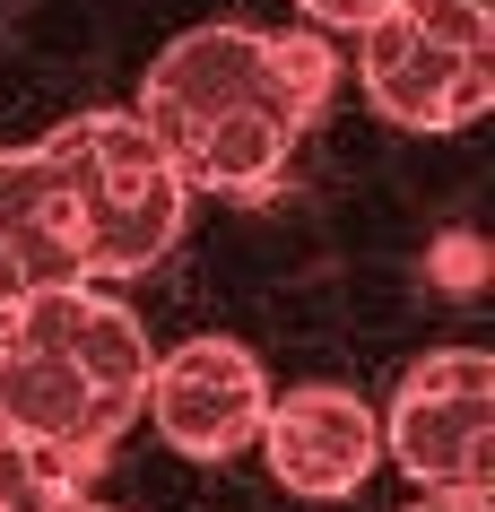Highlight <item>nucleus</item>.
Instances as JSON below:
<instances>
[{
  "instance_id": "obj_7",
  "label": "nucleus",
  "mask_w": 495,
  "mask_h": 512,
  "mask_svg": "<svg viewBox=\"0 0 495 512\" xmlns=\"http://www.w3.org/2000/svg\"><path fill=\"white\" fill-rule=\"evenodd\" d=\"M0 434H18L27 452L61 460V469L87 486L131 426H113L105 400L87 391V374H79L61 348L27 339L18 322H0Z\"/></svg>"
},
{
  "instance_id": "obj_9",
  "label": "nucleus",
  "mask_w": 495,
  "mask_h": 512,
  "mask_svg": "<svg viewBox=\"0 0 495 512\" xmlns=\"http://www.w3.org/2000/svg\"><path fill=\"white\" fill-rule=\"evenodd\" d=\"M44 495H87L61 460H44V452H27L18 434H0V512H27V504H44Z\"/></svg>"
},
{
  "instance_id": "obj_12",
  "label": "nucleus",
  "mask_w": 495,
  "mask_h": 512,
  "mask_svg": "<svg viewBox=\"0 0 495 512\" xmlns=\"http://www.w3.org/2000/svg\"><path fill=\"white\" fill-rule=\"evenodd\" d=\"M27 512H113V504H96V495H44V504H27Z\"/></svg>"
},
{
  "instance_id": "obj_5",
  "label": "nucleus",
  "mask_w": 495,
  "mask_h": 512,
  "mask_svg": "<svg viewBox=\"0 0 495 512\" xmlns=\"http://www.w3.org/2000/svg\"><path fill=\"white\" fill-rule=\"evenodd\" d=\"M252 452L270 460V478L287 495L339 504L383 469V417L348 382H287V391H270V417H261Z\"/></svg>"
},
{
  "instance_id": "obj_8",
  "label": "nucleus",
  "mask_w": 495,
  "mask_h": 512,
  "mask_svg": "<svg viewBox=\"0 0 495 512\" xmlns=\"http://www.w3.org/2000/svg\"><path fill=\"white\" fill-rule=\"evenodd\" d=\"M287 157H296V131L270 122V113H218V122H200L192 139L165 148L174 183L183 191H218V200H261V191H278Z\"/></svg>"
},
{
  "instance_id": "obj_4",
  "label": "nucleus",
  "mask_w": 495,
  "mask_h": 512,
  "mask_svg": "<svg viewBox=\"0 0 495 512\" xmlns=\"http://www.w3.org/2000/svg\"><path fill=\"white\" fill-rule=\"evenodd\" d=\"M139 417L165 434V452L183 460H235L261 443V417H270V374L244 339H218L200 330L183 348H165L148 365V400Z\"/></svg>"
},
{
  "instance_id": "obj_10",
  "label": "nucleus",
  "mask_w": 495,
  "mask_h": 512,
  "mask_svg": "<svg viewBox=\"0 0 495 512\" xmlns=\"http://www.w3.org/2000/svg\"><path fill=\"white\" fill-rule=\"evenodd\" d=\"M296 9H304V27H313V35H365L374 18H391L400 0H296Z\"/></svg>"
},
{
  "instance_id": "obj_1",
  "label": "nucleus",
  "mask_w": 495,
  "mask_h": 512,
  "mask_svg": "<svg viewBox=\"0 0 495 512\" xmlns=\"http://www.w3.org/2000/svg\"><path fill=\"white\" fill-rule=\"evenodd\" d=\"M330 87H339V53H330V35H313V27H296V35L183 27L157 61H148L131 122L157 139V157L174 139H192L200 122H218V113H270V122H287V131L304 139V122L330 105Z\"/></svg>"
},
{
  "instance_id": "obj_2",
  "label": "nucleus",
  "mask_w": 495,
  "mask_h": 512,
  "mask_svg": "<svg viewBox=\"0 0 495 512\" xmlns=\"http://www.w3.org/2000/svg\"><path fill=\"white\" fill-rule=\"evenodd\" d=\"M44 148L70 174V217H79V287H113V278L157 270L183 243V209L192 191L174 183V165L157 157V139L131 113H79L44 131Z\"/></svg>"
},
{
  "instance_id": "obj_6",
  "label": "nucleus",
  "mask_w": 495,
  "mask_h": 512,
  "mask_svg": "<svg viewBox=\"0 0 495 512\" xmlns=\"http://www.w3.org/2000/svg\"><path fill=\"white\" fill-rule=\"evenodd\" d=\"M357 87L400 131H469L495 105V53H452L391 9L357 35Z\"/></svg>"
},
{
  "instance_id": "obj_3",
  "label": "nucleus",
  "mask_w": 495,
  "mask_h": 512,
  "mask_svg": "<svg viewBox=\"0 0 495 512\" xmlns=\"http://www.w3.org/2000/svg\"><path fill=\"white\" fill-rule=\"evenodd\" d=\"M383 460L409 469L417 495H495V356H417L383 408Z\"/></svg>"
},
{
  "instance_id": "obj_11",
  "label": "nucleus",
  "mask_w": 495,
  "mask_h": 512,
  "mask_svg": "<svg viewBox=\"0 0 495 512\" xmlns=\"http://www.w3.org/2000/svg\"><path fill=\"white\" fill-rule=\"evenodd\" d=\"M9 304H27V270H18V252H9V235H0V313Z\"/></svg>"
}]
</instances>
